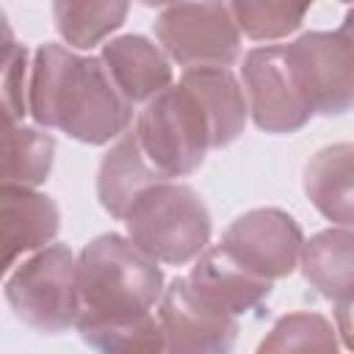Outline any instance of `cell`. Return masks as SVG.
Listing matches in <instances>:
<instances>
[{"instance_id": "6da1fadb", "label": "cell", "mask_w": 354, "mask_h": 354, "mask_svg": "<svg viewBox=\"0 0 354 354\" xmlns=\"http://www.w3.org/2000/svg\"><path fill=\"white\" fill-rule=\"evenodd\" d=\"M30 64L28 105L41 130H61L91 147L127 133L133 105L116 88L102 58L47 41L33 53Z\"/></svg>"}, {"instance_id": "7a4b0ae2", "label": "cell", "mask_w": 354, "mask_h": 354, "mask_svg": "<svg viewBox=\"0 0 354 354\" xmlns=\"http://www.w3.org/2000/svg\"><path fill=\"white\" fill-rule=\"evenodd\" d=\"M80 318L147 315L163 299V271L130 238L105 232L77 254Z\"/></svg>"}, {"instance_id": "3957f363", "label": "cell", "mask_w": 354, "mask_h": 354, "mask_svg": "<svg viewBox=\"0 0 354 354\" xmlns=\"http://www.w3.org/2000/svg\"><path fill=\"white\" fill-rule=\"evenodd\" d=\"M127 238L155 263L185 266L199 260L210 243V210L185 183L149 188L124 218Z\"/></svg>"}, {"instance_id": "277c9868", "label": "cell", "mask_w": 354, "mask_h": 354, "mask_svg": "<svg viewBox=\"0 0 354 354\" xmlns=\"http://www.w3.org/2000/svg\"><path fill=\"white\" fill-rule=\"evenodd\" d=\"M14 315L39 335H61L77 326L80 288L77 260L66 243H50L14 266L3 285Z\"/></svg>"}, {"instance_id": "5b68a950", "label": "cell", "mask_w": 354, "mask_h": 354, "mask_svg": "<svg viewBox=\"0 0 354 354\" xmlns=\"http://www.w3.org/2000/svg\"><path fill=\"white\" fill-rule=\"evenodd\" d=\"M147 160L163 180L185 177L205 163L213 149V130L196 94L177 83L144 105L133 127Z\"/></svg>"}, {"instance_id": "8992f818", "label": "cell", "mask_w": 354, "mask_h": 354, "mask_svg": "<svg viewBox=\"0 0 354 354\" xmlns=\"http://www.w3.org/2000/svg\"><path fill=\"white\" fill-rule=\"evenodd\" d=\"M160 50L183 69L232 66L241 55V30L230 3H177L155 19Z\"/></svg>"}, {"instance_id": "52a82bcc", "label": "cell", "mask_w": 354, "mask_h": 354, "mask_svg": "<svg viewBox=\"0 0 354 354\" xmlns=\"http://www.w3.org/2000/svg\"><path fill=\"white\" fill-rule=\"evenodd\" d=\"M293 77L313 113L343 116L354 111V41L343 30H310L285 44Z\"/></svg>"}, {"instance_id": "ba28073f", "label": "cell", "mask_w": 354, "mask_h": 354, "mask_svg": "<svg viewBox=\"0 0 354 354\" xmlns=\"http://www.w3.org/2000/svg\"><path fill=\"white\" fill-rule=\"evenodd\" d=\"M243 94L252 122L266 133H296L315 113L301 94L285 55V44L254 47L243 55L241 66Z\"/></svg>"}, {"instance_id": "9c48e42d", "label": "cell", "mask_w": 354, "mask_h": 354, "mask_svg": "<svg viewBox=\"0 0 354 354\" xmlns=\"http://www.w3.org/2000/svg\"><path fill=\"white\" fill-rule=\"evenodd\" d=\"M221 246L243 268L274 282L290 277L301 263L304 232L290 213L279 207H254L224 230Z\"/></svg>"}, {"instance_id": "30bf717a", "label": "cell", "mask_w": 354, "mask_h": 354, "mask_svg": "<svg viewBox=\"0 0 354 354\" xmlns=\"http://www.w3.org/2000/svg\"><path fill=\"white\" fill-rule=\"evenodd\" d=\"M158 318L166 354H232L238 318L210 304L194 290L188 277H174L163 290Z\"/></svg>"}, {"instance_id": "8fae6325", "label": "cell", "mask_w": 354, "mask_h": 354, "mask_svg": "<svg viewBox=\"0 0 354 354\" xmlns=\"http://www.w3.org/2000/svg\"><path fill=\"white\" fill-rule=\"evenodd\" d=\"M0 213H3V243H6L3 268L6 271H11L22 254L47 249L61 230V210L55 199L36 188L3 183Z\"/></svg>"}, {"instance_id": "7c38bea8", "label": "cell", "mask_w": 354, "mask_h": 354, "mask_svg": "<svg viewBox=\"0 0 354 354\" xmlns=\"http://www.w3.org/2000/svg\"><path fill=\"white\" fill-rule=\"evenodd\" d=\"M100 58L130 105L136 102L147 105L160 91H166L174 77L171 58L158 44H152L147 36L138 33H127L105 41Z\"/></svg>"}, {"instance_id": "4fadbf2b", "label": "cell", "mask_w": 354, "mask_h": 354, "mask_svg": "<svg viewBox=\"0 0 354 354\" xmlns=\"http://www.w3.org/2000/svg\"><path fill=\"white\" fill-rule=\"evenodd\" d=\"M188 282L199 296H205L210 304H216L218 310L235 318L257 310L271 296V285H274L243 268L221 243L210 246L191 266Z\"/></svg>"}, {"instance_id": "5bb4252c", "label": "cell", "mask_w": 354, "mask_h": 354, "mask_svg": "<svg viewBox=\"0 0 354 354\" xmlns=\"http://www.w3.org/2000/svg\"><path fill=\"white\" fill-rule=\"evenodd\" d=\"M169 183L158 174V169L147 160L138 138L127 130L116 144L102 155L97 169V199L113 218H127L133 205L155 185Z\"/></svg>"}, {"instance_id": "9a60e30c", "label": "cell", "mask_w": 354, "mask_h": 354, "mask_svg": "<svg viewBox=\"0 0 354 354\" xmlns=\"http://www.w3.org/2000/svg\"><path fill=\"white\" fill-rule=\"evenodd\" d=\"M304 194L332 224L354 230V141L318 149L304 166Z\"/></svg>"}, {"instance_id": "2e32d148", "label": "cell", "mask_w": 354, "mask_h": 354, "mask_svg": "<svg viewBox=\"0 0 354 354\" xmlns=\"http://www.w3.org/2000/svg\"><path fill=\"white\" fill-rule=\"evenodd\" d=\"M180 83L188 86L202 102L213 130V149L230 147L243 133L249 119V105L241 80L227 66H199L183 69Z\"/></svg>"}, {"instance_id": "e0dca14e", "label": "cell", "mask_w": 354, "mask_h": 354, "mask_svg": "<svg viewBox=\"0 0 354 354\" xmlns=\"http://www.w3.org/2000/svg\"><path fill=\"white\" fill-rule=\"evenodd\" d=\"M304 279L332 304L354 290V230L332 227L315 232L301 249Z\"/></svg>"}, {"instance_id": "ac0fdd59", "label": "cell", "mask_w": 354, "mask_h": 354, "mask_svg": "<svg viewBox=\"0 0 354 354\" xmlns=\"http://www.w3.org/2000/svg\"><path fill=\"white\" fill-rule=\"evenodd\" d=\"M77 332L97 354H166V337L160 318H77Z\"/></svg>"}, {"instance_id": "d6986e66", "label": "cell", "mask_w": 354, "mask_h": 354, "mask_svg": "<svg viewBox=\"0 0 354 354\" xmlns=\"http://www.w3.org/2000/svg\"><path fill=\"white\" fill-rule=\"evenodd\" d=\"M130 6L122 0L108 3H75V0H58L53 3V19L55 30L66 41L69 50H91L105 36L122 28Z\"/></svg>"}, {"instance_id": "ffe728a7", "label": "cell", "mask_w": 354, "mask_h": 354, "mask_svg": "<svg viewBox=\"0 0 354 354\" xmlns=\"http://www.w3.org/2000/svg\"><path fill=\"white\" fill-rule=\"evenodd\" d=\"M3 147H6L3 183L36 188L50 177L55 158V138L47 130L28 124H6Z\"/></svg>"}, {"instance_id": "44dd1931", "label": "cell", "mask_w": 354, "mask_h": 354, "mask_svg": "<svg viewBox=\"0 0 354 354\" xmlns=\"http://www.w3.org/2000/svg\"><path fill=\"white\" fill-rule=\"evenodd\" d=\"M254 354H340L337 329L321 313H288L271 326Z\"/></svg>"}, {"instance_id": "7402d4cb", "label": "cell", "mask_w": 354, "mask_h": 354, "mask_svg": "<svg viewBox=\"0 0 354 354\" xmlns=\"http://www.w3.org/2000/svg\"><path fill=\"white\" fill-rule=\"evenodd\" d=\"M230 8L238 22V30L254 41H274L296 33L310 11L307 6L254 3V0H238V3H230Z\"/></svg>"}, {"instance_id": "603a6c76", "label": "cell", "mask_w": 354, "mask_h": 354, "mask_svg": "<svg viewBox=\"0 0 354 354\" xmlns=\"http://www.w3.org/2000/svg\"><path fill=\"white\" fill-rule=\"evenodd\" d=\"M3 30H6V44H3V111H6V124H22L25 113H30L28 97H30V66L28 58V47L17 44L11 36V28L3 19Z\"/></svg>"}, {"instance_id": "cb8c5ba5", "label": "cell", "mask_w": 354, "mask_h": 354, "mask_svg": "<svg viewBox=\"0 0 354 354\" xmlns=\"http://www.w3.org/2000/svg\"><path fill=\"white\" fill-rule=\"evenodd\" d=\"M335 329L348 351H354V290L335 301Z\"/></svg>"}, {"instance_id": "d4e9b609", "label": "cell", "mask_w": 354, "mask_h": 354, "mask_svg": "<svg viewBox=\"0 0 354 354\" xmlns=\"http://www.w3.org/2000/svg\"><path fill=\"white\" fill-rule=\"evenodd\" d=\"M340 30L354 41V6L346 11V17H343V25H340Z\"/></svg>"}]
</instances>
